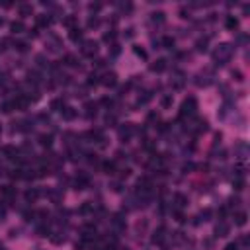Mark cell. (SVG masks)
Returning <instances> with one entry per match:
<instances>
[{
	"mask_svg": "<svg viewBox=\"0 0 250 250\" xmlns=\"http://www.w3.org/2000/svg\"><path fill=\"white\" fill-rule=\"evenodd\" d=\"M195 108H197V100L192 98V96L186 98V100H184V104H182V109H180V117H182V119H184L186 115L192 117V115L195 113Z\"/></svg>",
	"mask_w": 250,
	"mask_h": 250,
	"instance_id": "obj_1",
	"label": "cell"
},
{
	"mask_svg": "<svg viewBox=\"0 0 250 250\" xmlns=\"http://www.w3.org/2000/svg\"><path fill=\"white\" fill-rule=\"evenodd\" d=\"M231 53H233L231 45H227V43H225V45H221V47H219V51L215 53V61H219L217 65H221V61H227V59L231 57Z\"/></svg>",
	"mask_w": 250,
	"mask_h": 250,
	"instance_id": "obj_2",
	"label": "cell"
},
{
	"mask_svg": "<svg viewBox=\"0 0 250 250\" xmlns=\"http://www.w3.org/2000/svg\"><path fill=\"white\" fill-rule=\"evenodd\" d=\"M96 49H98V45H96V41H86L84 43V47H82V55H94L96 53Z\"/></svg>",
	"mask_w": 250,
	"mask_h": 250,
	"instance_id": "obj_3",
	"label": "cell"
},
{
	"mask_svg": "<svg viewBox=\"0 0 250 250\" xmlns=\"http://www.w3.org/2000/svg\"><path fill=\"white\" fill-rule=\"evenodd\" d=\"M131 133H133V125H131V123H125L123 127L119 129V137H121V139H129Z\"/></svg>",
	"mask_w": 250,
	"mask_h": 250,
	"instance_id": "obj_4",
	"label": "cell"
},
{
	"mask_svg": "<svg viewBox=\"0 0 250 250\" xmlns=\"http://www.w3.org/2000/svg\"><path fill=\"white\" fill-rule=\"evenodd\" d=\"M164 69H166V61H164V59H158V61H154L151 65V70L152 72H162Z\"/></svg>",
	"mask_w": 250,
	"mask_h": 250,
	"instance_id": "obj_5",
	"label": "cell"
},
{
	"mask_svg": "<svg viewBox=\"0 0 250 250\" xmlns=\"http://www.w3.org/2000/svg\"><path fill=\"white\" fill-rule=\"evenodd\" d=\"M115 78H117V76H115V72H106L104 78H102V82H104L106 86H115V82H117Z\"/></svg>",
	"mask_w": 250,
	"mask_h": 250,
	"instance_id": "obj_6",
	"label": "cell"
},
{
	"mask_svg": "<svg viewBox=\"0 0 250 250\" xmlns=\"http://www.w3.org/2000/svg\"><path fill=\"white\" fill-rule=\"evenodd\" d=\"M229 225L227 223H219L217 225V229H215V233H217V237H227V234H229Z\"/></svg>",
	"mask_w": 250,
	"mask_h": 250,
	"instance_id": "obj_7",
	"label": "cell"
},
{
	"mask_svg": "<svg viewBox=\"0 0 250 250\" xmlns=\"http://www.w3.org/2000/svg\"><path fill=\"white\" fill-rule=\"evenodd\" d=\"M195 84L197 86H207V84H211V76L209 75H200L195 80Z\"/></svg>",
	"mask_w": 250,
	"mask_h": 250,
	"instance_id": "obj_8",
	"label": "cell"
},
{
	"mask_svg": "<svg viewBox=\"0 0 250 250\" xmlns=\"http://www.w3.org/2000/svg\"><path fill=\"white\" fill-rule=\"evenodd\" d=\"M37 197H39V192H37V190H27V192H26V200H27V201L33 203Z\"/></svg>",
	"mask_w": 250,
	"mask_h": 250,
	"instance_id": "obj_9",
	"label": "cell"
},
{
	"mask_svg": "<svg viewBox=\"0 0 250 250\" xmlns=\"http://www.w3.org/2000/svg\"><path fill=\"white\" fill-rule=\"evenodd\" d=\"M70 39H72V41H78V39H82V29H78V27H72V29H70Z\"/></svg>",
	"mask_w": 250,
	"mask_h": 250,
	"instance_id": "obj_10",
	"label": "cell"
},
{
	"mask_svg": "<svg viewBox=\"0 0 250 250\" xmlns=\"http://www.w3.org/2000/svg\"><path fill=\"white\" fill-rule=\"evenodd\" d=\"M75 115H76L75 108H65L63 109V117H65V119H75Z\"/></svg>",
	"mask_w": 250,
	"mask_h": 250,
	"instance_id": "obj_11",
	"label": "cell"
},
{
	"mask_svg": "<svg viewBox=\"0 0 250 250\" xmlns=\"http://www.w3.org/2000/svg\"><path fill=\"white\" fill-rule=\"evenodd\" d=\"M234 219H237V221H234V223H237V225H240V227H242V225L246 223V213H244V211H238L237 215H234Z\"/></svg>",
	"mask_w": 250,
	"mask_h": 250,
	"instance_id": "obj_12",
	"label": "cell"
},
{
	"mask_svg": "<svg viewBox=\"0 0 250 250\" xmlns=\"http://www.w3.org/2000/svg\"><path fill=\"white\" fill-rule=\"evenodd\" d=\"M96 104H92V102H88V104H86V115L88 117H92V115H96Z\"/></svg>",
	"mask_w": 250,
	"mask_h": 250,
	"instance_id": "obj_13",
	"label": "cell"
},
{
	"mask_svg": "<svg viewBox=\"0 0 250 250\" xmlns=\"http://www.w3.org/2000/svg\"><path fill=\"white\" fill-rule=\"evenodd\" d=\"M162 237H164V227H160V229L154 233V237H152V242H162Z\"/></svg>",
	"mask_w": 250,
	"mask_h": 250,
	"instance_id": "obj_14",
	"label": "cell"
},
{
	"mask_svg": "<svg viewBox=\"0 0 250 250\" xmlns=\"http://www.w3.org/2000/svg\"><path fill=\"white\" fill-rule=\"evenodd\" d=\"M227 27H229V29H237L238 27V20L237 18H227Z\"/></svg>",
	"mask_w": 250,
	"mask_h": 250,
	"instance_id": "obj_15",
	"label": "cell"
},
{
	"mask_svg": "<svg viewBox=\"0 0 250 250\" xmlns=\"http://www.w3.org/2000/svg\"><path fill=\"white\" fill-rule=\"evenodd\" d=\"M174 200H176V205H178V207H182V205H186V195H182V194H176V197H174Z\"/></svg>",
	"mask_w": 250,
	"mask_h": 250,
	"instance_id": "obj_16",
	"label": "cell"
},
{
	"mask_svg": "<svg viewBox=\"0 0 250 250\" xmlns=\"http://www.w3.org/2000/svg\"><path fill=\"white\" fill-rule=\"evenodd\" d=\"M195 47H197V51H207V39H197Z\"/></svg>",
	"mask_w": 250,
	"mask_h": 250,
	"instance_id": "obj_17",
	"label": "cell"
},
{
	"mask_svg": "<svg viewBox=\"0 0 250 250\" xmlns=\"http://www.w3.org/2000/svg\"><path fill=\"white\" fill-rule=\"evenodd\" d=\"M39 143L43 147H49L51 145V135H39Z\"/></svg>",
	"mask_w": 250,
	"mask_h": 250,
	"instance_id": "obj_18",
	"label": "cell"
},
{
	"mask_svg": "<svg viewBox=\"0 0 250 250\" xmlns=\"http://www.w3.org/2000/svg\"><path fill=\"white\" fill-rule=\"evenodd\" d=\"M104 170H106V174H113V170H115V162H104Z\"/></svg>",
	"mask_w": 250,
	"mask_h": 250,
	"instance_id": "obj_19",
	"label": "cell"
},
{
	"mask_svg": "<svg viewBox=\"0 0 250 250\" xmlns=\"http://www.w3.org/2000/svg\"><path fill=\"white\" fill-rule=\"evenodd\" d=\"M12 31H16V33L24 31V24H22V22H14V24H12Z\"/></svg>",
	"mask_w": 250,
	"mask_h": 250,
	"instance_id": "obj_20",
	"label": "cell"
},
{
	"mask_svg": "<svg viewBox=\"0 0 250 250\" xmlns=\"http://www.w3.org/2000/svg\"><path fill=\"white\" fill-rule=\"evenodd\" d=\"M65 61H67L69 67H76V57L75 55H67V57H65Z\"/></svg>",
	"mask_w": 250,
	"mask_h": 250,
	"instance_id": "obj_21",
	"label": "cell"
},
{
	"mask_svg": "<svg viewBox=\"0 0 250 250\" xmlns=\"http://www.w3.org/2000/svg\"><path fill=\"white\" fill-rule=\"evenodd\" d=\"M162 43H164L168 49H172V47H174V37H168V35H166V37L162 39Z\"/></svg>",
	"mask_w": 250,
	"mask_h": 250,
	"instance_id": "obj_22",
	"label": "cell"
},
{
	"mask_svg": "<svg viewBox=\"0 0 250 250\" xmlns=\"http://www.w3.org/2000/svg\"><path fill=\"white\" fill-rule=\"evenodd\" d=\"M16 49L20 51V53H24V51L27 49V43H26V41H18V43H16Z\"/></svg>",
	"mask_w": 250,
	"mask_h": 250,
	"instance_id": "obj_23",
	"label": "cell"
},
{
	"mask_svg": "<svg viewBox=\"0 0 250 250\" xmlns=\"http://www.w3.org/2000/svg\"><path fill=\"white\" fill-rule=\"evenodd\" d=\"M98 82H100V80H98L96 75H90V76H88V84H90V86H96Z\"/></svg>",
	"mask_w": 250,
	"mask_h": 250,
	"instance_id": "obj_24",
	"label": "cell"
},
{
	"mask_svg": "<svg viewBox=\"0 0 250 250\" xmlns=\"http://www.w3.org/2000/svg\"><path fill=\"white\" fill-rule=\"evenodd\" d=\"M234 190H238V192H240V190H244V182H242L240 178L234 180Z\"/></svg>",
	"mask_w": 250,
	"mask_h": 250,
	"instance_id": "obj_25",
	"label": "cell"
},
{
	"mask_svg": "<svg viewBox=\"0 0 250 250\" xmlns=\"http://www.w3.org/2000/svg\"><path fill=\"white\" fill-rule=\"evenodd\" d=\"M92 211V205L90 203H84L82 207H80V213H82V215H86V213H90Z\"/></svg>",
	"mask_w": 250,
	"mask_h": 250,
	"instance_id": "obj_26",
	"label": "cell"
},
{
	"mask_svg": "<svg viewBox=\"0 0 250 250\" xmlns=\"http://www.w3.org/2000/svg\"><path fill=\"white\" fill-rule=\"evenodd\" d=\"M29 82H33V84L39 82V75H37V72H29Z\"/></svg>",
	"mask_w": 250,
	"mask_h": 250,
	"instance_id": "obj_27",
	"label": "cell"
},
{
	"mask_svg": "<svg viewBox=\"0 0 250 250\" xmlns=\"http://www.w3.org/2000/svg\"><path fill=\"white\" fill-rule=\"evenodd\" d=\"M12 108H14V104H10V102H6V104L2 106V112H4V113H10V112H12Z\"/></svg>",
	"mask_w": 250,
	"mask_h": 250,
	"instance_id": "obj_28",
	"label": "cell"
},
{
	"mask_svg": "<svg viewBox=\"0 0 250 250\" xmlns=\"http://www.w3.org/2000/svg\"><path fill=\"white\" fill-rule=\"evenodd\" d=\"M113 39H115V31H109L104 35V41H113Z\"/></svg>",
	"mask_w": 250,
	"mask_h": 250,
	"instance_id": "obj_29",
	"label": "cell"
},
{
	"mask_svg": "<svg viewBox=\"0 0 250 250\" xmlns=\"http://www.w3.org/2000/svg\"><path fill=\"white\" fill-rule=\"evenodd\" d=\"M51 108H53V109H59V108H63V100H53V104H51Z\"/></svg>",
	"mask_w": 250,
	"mask_h": 250,
	"instance_id": "obj_30",
	"label": "cell"
},
{
	"mask_svg": "<svg viewBox=\"0 0 250 250\" xmlns=\"http://www.w3.org/2000/svg\"><path fill=\"white\" fill-rule=\"evenodd\" d=\"M170 104H172V98H170V96H164V98H162V108H168Z\"/></svg>",
	"mask_w": 250,
	"mask_h": 250,
	"instance_id": "obj_31",
	"label": "cell"
},
{
	"mask_svg": "<svg viewBox=\"0 0 250 250\" xmlns=\"http://www.w3.org/2000/svg\"><path fill=\"white\" fill-rule=\"evenodd\" d=\"M201 217H203V221H207V219L211 217V209H203L201 211Z\"/></svg>",
	"mask_w": 250,
	"mask_h": 250,
	"instance_id": "obj_32",
	"label": "cell"
},
{
	"mask_svg": "<svg viewBox=\"0 0 250 250\" xmlns=\"http://www.w3.org/2000/svg\"><path fill=\"white\" fill-rule=\"evenodd\" d=\"M135 53H137L139 57H143V59L147 57V51H145V49H141V47H135Z\"/></svg>",
	"mask_w": 250,
	"mask_h": 250,
	"instance_id": "obj_33",
	"label": "cell"
},
{
	"mask_svg": "<svg viewBox=\"0 0 250 250\" xmlns=\"http://www.w3.org/2000/svg\"><path fill=\"white\" fill-rule=\"evenodd\" d=\"M152 16H154V18H152L154 22H162V20H164V14H162V12H158V14H152Z\"/></svg>",
	"mask_w": 250,
	"mask_h": 250,
	"instance_id": "obj_34",
	"label": "cell"
},
{
	"mask_svg": "<svg viewBox=\"0 0 250 250\" xmlns=\"http://www.w3.org/2000/svg\"><path fill=\"white\" fill-rule=\"evenodd\" d=\"M20 12L26 16V14H29V12H31V6H22V8H20Z\"/></svg>",
	"mask_w": 250,
	"mask_h": 250,
	"instance_id": "obj_35",
	"label": "cell"
},
{
	"mask_svg": "<svg viewBox=\"0 0 250 250\" xmlns=\"http://www.w3.org/2000/svg\"><path fill=\"white\" fill-rule=\"evenodd\" d=\"M98 24H100V22H98V20H96V18H92V20H90V22H88V26H90V27H96V26H98Z\"/></svg>",
	"mask_w": 250,
	"mask_h": 250,
	"instance_id": "obj_36",
	"label": "cell"
},
{
	"mask_svg": "<svg viewBox=\"0 0 250 250\" xmlns=\"http://www.w3.org/2000/svg\"><path fill=\"white\" fill-rule=\"evenodd\" d=\"M72 24H75V18H67V20H65V26H72Z\"/></svg>",
	"mask_w": 250,
	"mask_h": 250,
	"instance_id": "obj_37",
	"label": "cell"
},
{
	"mask_svg": "<svg viewBox=\"0 0 250 250\" xmlns=\"http://www.w3.org/2000/svg\"><path fill=\"white\" fill-rule=\"evenodd\" d=\"M166 129H168V123H160V127H158V131H160V133H164Z\"/></svg>",
	"mask_w": 250,
	"mask_h": 250,
	"instance_id": "obj_38",
	"label": "cell"
},
{
	"mask_svg": "<svg viewBox=\"0 0 250 250\" xmlns=\"http://www.w3.org/2000/svg\"><path fill=\"white\" fill-rule=\"evenodd\" d=\"M129 172H131L129 168H125V170H121V176H123V178H127V176H129Z\"/></svg>",
	"mask_w": 250,
	"mask_h": 250,
	"instance_id": "obj_39",
	"label": "cell"
},
{
	"mask_svg": "<svg viewBox=\"0 0 250 250\" xmlns=\"http://www.w3.org/2000/svg\"><path fill=\"white\" fill-rule=\"evenodd\" d=\"M233 76H237V80H242V75H240L238 70H234V72H233Z\"/></svg>",
	"mask_w": 250,
	"mask_h": 250,
	"instance_id": "obj_40",
	"label": "cell"
},
{
	"mask_svg": "<svg viewBox=\"0 0 250 250\" xmlns=\"http://www.w3.org/2000/svg\"><path fill=\"white\" fill-rule=\"evenodd\" d=\"M227 250H238V246L237 244H229V246H227Z\"/></svg>",
	"mask_w": 250,
	"mask_h": 250,
	"instance_id": "obj_41",
	"label": "cell"
}]
</instances>
